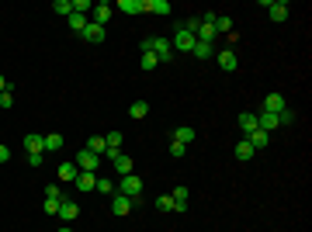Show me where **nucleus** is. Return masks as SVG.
Returning a JSON list of instances; mask_svg holds the SVG:
<instances>
[{
    "label": "nucleus",
    "mask_w": 312,
    "mask_h": 232,
    "mask_svg": "<svg viewBox=\"0 0 312 232\" xmlns=\"http://www.w3.org/2000/svg\"><path fill=\"white\" fill-rule=\"evenodd\" d=\"M139 49L142 52H153L156 59H160V66H167L170 59H174V45H170V39H163V35H149V39L139 42Z\"/></svg>",
    "instance_id": "1"
},
{
    "label": "nucleus",
    "mask_w": 312,
    "mask_h": 232,
    "mask_svg": "<svg viewBox=\"0 0 312 232\" xmlns=\"http://www.w3.org/2000/svg\"><path fill=\"white\" fill-rule=\"evenodd\" d=\"M118 194H125V197L139 201V194H142V177H136V174L118 177Z\"/></svg>",
    "instance_id": "2"
},
{
    "label": "nucleus",
    "mask_w": 312,
    "mask_h": 232,
    "mask_svg": "<svg viewBox=\"0 0 312 232\" xmlns=\"http://www.w3.org/2000/svg\"><path fill=\"white\" fill-rule=\"evenodd\" d=\"M195 35H191V31H184V28H180V24H177V35L174 39H170V45H174V52H191V49H195Z\"/></svg>",
    "instance_id": "3"
},
{
    "label": "nucleus",
    "mask_w": 312,
    "mask_h": 232,
    "mask_svg": "<svg viewBox=\"0 0 312 232\" xmlns=\"http://www.w3.org/2000/svg\"><path fill=\"white\" fill-rule=\"evenodd\" d=\"M73 163H77V170H90V174H98V167H101V156L87 153V149H80Z\"/></svg>",
    "instance_id": "4"
},
{
    "label": "nucleus",
    "mask_w": 312,
    "mask_h": 232,
    "mask_svg": "<svg viewBox=\"0 0 312 232\" xmlns=\"http://www.w3.org/2000/svg\"><path fill=\"white\" fill-rule=\"evenodd\" d=\"M132 205H136V201H132V197H125V194H111V212L118 215V218H121V215H129L132 212Z\"/></svg>",
    "instance_id": "5"
},
{
    "label": "nucleus",
    "mask_w": 312,
    "mask_h": 232,
    "mask_svg": "<svg viewBox=\"0 0 312 232\" xmlns=\"http://www.w3.org/2000/svg\"><path fill=\"white\" fill-rule=\"evenodd\" d=\"M267 14H271L274 24L288 21V4H285V0H271V4H267Z\"/></svg>",
    "instance_id": "6"
},
{
    "label": "nucleus",
    "mask_w": 312,
    "mask_h": 232,
    "mask_svg": "<svg viewBox=\"0 0 312 232\" xmlns=\"http://www.w3.org/2000/svg\"><path fill=\"white\" fill-rule=\"evenodd\" d=\"M80 35H83V42H90V45H98V42L108 39V35H104V28H101V24H94V21H87V28H83Z\"/></svg>",
    "instance_id": "7"
},
{
    "label": "nucleus",
    "mask_w": 312,
    "mask_h": 232,
    "mask_svg": "<svg viewBox=\"0 0 312 232\" xmlns=\"http://www.w3.org/2000/svg\"><path fill=\"white\" fill-rule=\"evenodd\" d=\"M90 21H94V24H101V28H108V21H111V4H94Z\"/></svg>",
    "instance_id": "8"
},
{
    "label": "nucleus",
    "mask_w": 312,
    "mask_h": 232,
    "mask_svg": "<svg viewBox=\"0 0 312 232\" xmlns=\"http://www.w3.org/2000/svg\"><path fill=\"white\" fill-rule=\"evenodd\" d=\"M111 167H115L118 177L132 174V156H129V153H115V156H111Z\"/></svg>",
    "instance_id": "9"
},
{
    "label": "nucleus",
    "mask_w": 312,
    "mask_h": 232,
    "mask_svg": "<svg viewBox=\"0 0 312 232\" xmlns=\"http://www.w3.org/2000/svg\"><path fill=\"white\" fill-rule=\"evenodd\" d=\"M59 218H63V222H66V225H70V222H73V218H77L80 215V208H77V201H66V197H63V201H59Z\"/></svg>",
    "instance_id": "10"
},
{
    "label": "nucleus",
    "mask_w": 312,
    "mask_h": 232,
    "mask_svg": "<svg viewBox=\"0 0 312 232\" xmlns=\"http://www.w3.org/2000/svg\"><path fill=\"white\" fill-rule=\"evenodd\" d=\"M219 66H222V70H226V73H233V70H239V59H236V52L233 49H222V52H219Z\"/></svg>",
    "instance_id": "11"
},
{
    "label": "nucleus",
    "mask_w": 312,
    "mask_h": 232,
    "mask_svg": "<svg viewBox=\"0 0 312 232\" xmlns=\"http://www.w3.org/2000/svg\"><path fill=\"white\" fill-rule=\"evenodd\" d=\"M285 108H288V104H285V97H281V94H267V97H264V111H271V115H281Z\"/></svg>",
    "instance_id": "12"
},
{
    "label": "nucleus",
    "mask_w": 312,
    "mask_h": 232,
    "mask_svg": "<svg viewBox=\"0 0 312 232\" xmlns=\"http://www.w3.org/2000/svg\"><path fill=\"white\" fill-rule=\"evenodd\" d=\"M73 184H77L80 191L87 194V191H94V184H98V174H90V170H80V174H77V180H73Z\"/></svg>",
    "instance_id": "13"
},
{
    "label": "nucleus",
    "mask_w": 312,
    "mask_h": 232,
    "mask_svg": "<svg viewBox=\"0 0 312 232\" xmlns=\"http://www.w3.org/2000/svg\"><path fill=\"white\" fill-rule=\"evenodd\" d=\"M121 142H125V136H121V132H108V136H104V146H108V159H111V156L118 153V149H121Z\"/></svg>",
    "instance_id": "14"
},
{
    "label": "nucleus",
    "mask_w": 312,
    "mask_h": 232,
    "mask_svg": "<svg viewBox=\"0 0 312 232\" xmlns=\"http://www.w3.org/2000/svg\"><path fill=\"white\" fill-rule=\"evenodd\" d=\"M24 149H28V153H45V136L28 132V136H24Z\"/></svg>",
    "instance_id": "15"
},
{
    "label": "nucleus",
    "mask_w": 312,
    "mask_h": 232,
    "mask_svg": "<svg viewBox=\"0 0 312 232\" xmlns=\"http://www.w3.org/2000/svg\"><path fill=\"white\" fill-rule=\"evenodd\" d=\"M77 163H59V170H56V177L63 180V184H70V180H77Z\"/></svg>",
    "instance_id": "16"
},
{
    "label": "nucleus",
    "mask_w": 312,
    "mask_h": 232,
    "mask_svg": "<svg viewBox=\"0 0 312 232\" xmlns=\"http://www.w3.org/2000/svg\"><path fill=\"white\" fill-rule=\"evenodd\" d=\"M170 197L177 201L174 212H184V208H188V201H191V191H188V187H174V194H170Z\"/></svg>",
    "instance_id": "17"
},
{
    "label": "nucleus",
    "mask_w": 312,
    "mask_h": 232,
    "mask_svg": "<svg viewBox=\"0 0 312 232\" xmlns=\"http://www.w3.org/2000/svg\"><path fill=\"white\" fill-rule=\"evenodd\" d=\"M142 11H149V14H170V4L167 0H142Z\"/></svg>",
    "instance_id": "18"
},
{
    "label": "nucleus",
    "mask_w": 312,
    "mask_h": 232,
    "mask_svg": "<svg viewBox=\"0 0 312 232\" xmlns=\"http://www.w3.org/2000/svg\"><path fill=\"white\" fill-rule=\"evenodd\" d=\"M83 149H87V153H94V156H104V153H108V146H104V136H90Z\"/></svg>",
    "instance_id": "19"
},
{
    "label": "nucleus",
    "mask_w": 312,
    "mask_h": 232,
    "mask_svg": "<svg viewBox=\"0 0 312 232\" xmlns=\"http://www.w3.org/2000/svg\"><path fill=\"white\" fill-rule=\"evenodd\" d=\"M212 28H215V35H219V39H222V35H233V18H226V14H219Z\"/></svg>",
    "instance_id": "20"
},
{
    "label": "nucleus",
    "mask_w": 312,
    "mask_h": 232,
    "mask_svg": "<svg viewBox=\"0 0 312 232\" xmlns=\"http://www.w3.org/2000/svg\"><path fill=\"white\" fill-rule=\"evenodd\" d=\"M174 142H180V146H191V142H195V128H191V125H180V128L174 132Z\"/></svg>",
    "instance_id": "21"
},
{
    "label": "nucleus",
    "mask_w": 312,
    "mask_h": 232,
    "mask_svg": "<svg viewBox=\"0 0 312 232\" xmlns=\"http://www.w3.org/2000/svg\"><path fill=\"white\" fill-rule=\"evenodd\" d=\"M239 128H243V136H254L257 132V115L243 111V115H239Z\"/></svg>",
    "instance_id": "22"
},
{
    "label": "nucleus",
    "mask_w": 312,
    "mask_h": 232,
    "mask_svg": "<svg viewBox=\"0 0 312 232\" xmlns=\"http://www.w3.org/2000/svg\"><path fill=\"white\" fill-rule=\"evenodd\" d=\"M94 191H98V194H108V197H111V194H115L118 187H115V180H111V177H98V184H94Z\"/></svg>",
    "instance_id": "23"
},
{
    "label": "nucleus",
    "mask_w": 312,
    "mask_h": 232,
    "mask_svg": "<svg viewBox=\"0 0 312 232\" xmlns=\"http://www.w3.org/2000/svg\"><path fill=\"white\" fill-rule=\"evenodd\" d=\"M115 7L125 11V14H142V0H118Z\"/></svg>",
    "instance_id": "24"
},
{
    "label": "nucleus",
    "mask_w": 312,
    "mask_h": 232,
    "mask_svg": "<svg viewBox=\"0 0 312 232\" xmlns=\"http://www.w3.org/2000/svg\"><path fill=\"white\" fill-rule=\"evenodd\" d=\"M198 59H212L215 56V45H208V42H195V49H191Z\"/></svg>",
    "instance_id": "25"
},
{
    "label": "nucleus",
    "mask_w": 312,
    "mask_h": 232,
    "mask_svg": "<svg viewBox=\"0 0 312 232\" xmlns=\"http://www.w3.org/2000/svg\"><path fill=\"white\" fill-rule=\"evenodd\" d=\"M246 142H250V146H254V149H264V146H267V142H271V136H267V132H260V128H257L254 136H246Z\"/></svg>",
    "instance_id": "26"
},
{
    "label": "nucleus",
    "mask_w": 312,
    "mask_h": 232,
    "mask_svg": "<svg viewBox=\"0 0 312 232\" xmlns=\"http://www.w3.org/2000/svg\"><path fill=\"white\" fill-rule=\"evenodd\" d=\"M146 115H149V104H146V101H136V104L129 108V118H136V121H139V118H146Z\"/></svg>",
    "instance_id": "27"
},
{
    "label": "nucleus",
    "mask_w": 312,
    "mask_h": 232,
    "mask_svg": "<svg viewBox=\"0 0 312 232\" xmlns=\"http://www.w3.org/2000/svg\"><path fill=\"white\" fill-rule=\"evenodd\" d=\"M257 149L254 146H250V142H246V139H243V142H239V146H236V159H243V163H246V159H250V156H254Z\"/></svg>",
    "instance_id": "28"
},
{
    "label": "nucleus",
    "mask_w": 312,
    "mask_h": 232,
    "mask_svg": "<svg viewBox=\"0 0 312 232\" xmlns=\"http://www.w3.org/2000/svg\"><path fill=\"white\" fill-rule=\"evenodd\" d=\"M52 11L63 14V18H70V14H73V0H56V4H52Z\"/></svg>",
    "instance_id": "29"
},
{
    "label": "nucleus",
    "mask_w": 312,
    "mask_h": 232,
    "mask_svg": "<svg viewBox=\"0 0 312 232\" xmlns=\"http://www.w3.org/2000/svg\"><path fill=\"white\" fill-rule=\"evenodd\" d=\"M139 66H142V70L149 73V70H156V66H160V59H156L153 52H142V59H139Z\"/></svg>",
    "instance_id": "30"
},
{
    "label": "nucleus",
    "mask_w": 312,
    "mask_h": 232,
    "mask_svg": "<svg viewBox=\"0 0 312 232\" xmlns=\"http://www.w3.org/2000/svg\"><path fill=\"white\" fill-rule=\"evenodd\" d=\"M174 197H170V194H160V197H156V208H160V212H174Z\"/></svg>",
    "instance_id": "31"
},
{
    "label": "nucleus",
    "mask_w": 312,
    "mask_h": 232,
    "mask_svg": "<svg viewBox=\"0 0 312 232\" xmlns=\"http://www.w3.org/2000/svg\"><path fill=\"white\" fill-rule=\"evenodd\" d=\"M66 21H70V28H73V31H83V28H87V21H90V18H83V14H70Z\"/></svg>",
    "instance_id": "32"
},
{
    "label": "nucleus",
    "mask_w": 312,
    "mask_h": 232,
    "mask_svg": "<svg viewBox=\"0 0 312 232\" xmlns=\"http://www.w3.org/2000/svg\"><path fill=\"white\" fill-rule=\"evenodd\" d=\"M45 149H63V136H59V132L45 136Z\"/></svg>",
    "instance_id": "33"
},
{
    "label": "nucleus",
    "mask_w": 312,
    "mask_h": 232,
    "mask_svg": "<svg viewBox=\"0 0 312 232\" xmlns=\"http://www.w3.org/2000/svg\"><path fill=\"white\" fill-rule=\"evenodd\" d=\"M87 11H94V4H87V0H73V14H83V18H87Z\"/></svg>",
    "instance_id": "34"
},
{
    "label": "nucleus",
    "mask_w": 312,
    "mask_h": 232,
    "mask_svg": "<svg viewBox=\"0 0 312 232\" xmlns=\"http://www.w3.org/2000/svg\"><path fill=\"white\" fill-rule=\"evenodd\" d=\"M45 197H49V201H63V191H59V184H49V187H45Z\"/></svg>",
    "instance_id": "35"
},
{
    "label": "nucleus",
    "mask_w": 312,
    "mask_h": 232,
    "mask_svg": "<svg viewBox=\"0 0 312 232\" xmlns=\"http://www.w3.org/2000/svg\"><path fill=\"white\" fill-rule=\"evenodd\" d=\"M184 153H188V146H180V142H170V156H174V159H180Z\"/></svg>",
    "instance_id": "36"
},
{
    "label": "nucleus",
    "mask_w": 312,
    "mask_h": 232,
    "mask_svg": "<svg viewBox=\"0 0 312 232\" xmlns=\"http://www.w3.org/2000/svg\"><path fill=\"white\" fill-rule=\"evenodd\" d=\"M42 212H45V215H56V212H59V201H49V197H45V205H42Z\"/></svg>",
    "instance_id": "37"
},
{
    "label": "nucleus",
    "mask_w": 312,
    "mask_h": 232,
    "mask_svg": "<svg viewBox=\"0 0 312 232\" xmlns=\"http://www.w3.org/2000/svg\"><path fill=\"white\" fill-rule=\"evenodd\" d=\"M277 118H281V125H292V121H295V111H292V108H285Z\"/></svg>",
    "instance_id": "38"
},
{
    "label": "nucleus",
    "mask_w": 312,
    "mask_h": 232,
    "mask_svg": "<svg viewBox=\"0 0 312 232\" xmlns=\"http://www.w3.org/2000/svg\"><path fill=\"white\" fill-rule=\"evenodd\" d=\"M11 104H14V94H11V90H4V94H0V108H11Z\"/></svg>",
    "instance_id": "39"
},
{
    "label": "nucleus",
    "mask_w": 312,
    "mask_h": 232,
    "mask_svg": "<svg viewBox=\"0 0 312 232\" xmlns=\"http://www.w3.org/2000/svg\"><path fill=\"white\" fill-rule=\"evenodd\" d=\"M28 167H35V170H39V167H42V153H28Z\"/></svg>",
    "instance_id": "40"
},
{
    "label": "nucleus",
    "mask_w": 312,
    "mask_h": 232,
    "mask_svg": "<svg viewBox=\"0 0 312 232\" xmlns=\"http://www.w3.org/2000/svg\"><path fill=\"white\" fill-rule=\"evenodd\" d=\"M7 159H11V149H7V146L0 142V163H7Z\"/></svg>",
    "instance_id": "41"
},
{
    "label": "nucleus",
    "mask_w": 312,
    "mask_h": 232,
    "mask_svg": "<svg viewBox=\"0 0 312 232\" xmlns=\"http://www.w3.org/2000/svg\"><path fill=\"white\" fill-rule=\"evenodd\" d=\"M4 90H11V83H7V80L0 77V94H4Z\"/></svg>",
    "instance_id": "42"
},
{
    "label": "nucleus",
    "mask_w": 312,
    "mask_h": 232,
    "mask_svg": "<svg viewBox=\"0 0 312 232\" xmlns=\"http://www.w3.org/2000/svg\"><path fill=\"white\" fill-rule=\"evenodd\" d=\"M59 232H73V229H70V225H63V229H59Z\"/></svg>",
    "instance_id": "43"
}]
</instances>
